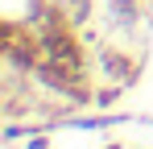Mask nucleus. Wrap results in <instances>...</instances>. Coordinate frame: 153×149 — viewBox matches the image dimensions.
Here are the masks:
<instances>
[{"label": "nucleus", "instance_id": "obj_7", "mask_svg": "<svg viewBox=\"0 0 153 149\" xmlns=\"http://www.w3.org/2000/svg\"><path fill=\"white\" fill-rule=\"evenodd\" d=\"M25 149H50V128H42V133H33L25 141Z\"/></svg>", "mask_w": 153, "mask_h": 149}, {"label": "nucleus", "instance_id": "obj_4", "mask_svg": "<svg viewBox=\"0 0 153 149\" xmlns=\"http://www.w3.org/2000/svg\"><path fill=\"white\" fill-rule=\"evenodd\" d=\"M108 21L116 33H137L141 25H153V8H145V0H108Z\"/></svg>", "mask_w": 153, "mask_h": 149}, {"label": "nucleus", "instance_id": "obj_5", "mask_svg": "<svg viewBox=\"0 0 153 149\" xmlns=\"http://www.w3.org/2000/svg\"><path fill=\"white\" fill-rule=\"evenodd\" d=\"M58 8L71 17L75 29H87V25L95 21V0H58Z\"/></svg>", "mask_w": 153, "mask_h": 149}, {"label": "nucleus", "instance_id": "obj_3", "mask_svg": "<svg viewBox=\"0 0 153 149\" xmlns=\"http://www.w3.org/2000/svg\"><path fill=\"white\" fill-rule=\"evenodd\" d=\"M141 54H132V50L116 46V42H100L95 46V74H100L103 83H120V87H132L137 79H141Z\"/></svg>", "mask_w": 153, "mask_h": 149}, {"label": "nucleus", "instance_id": "obj_2", "mask_svg": "<svg viewBox=\"0 0 153 149\" xmlns=\"http://www.w3.org/2000/svg\"><path fill=\"white\" fill-rule=\"evenodd\" d=\"M0 54L13 74H33V66L46 58V46H42V33L25 17H8L0 21Z\"/></svg>", "mask_w": 153, "mask_h": 149}, {"label": "nucleus", "instance_id": "obj_6", "mask_svg": "<svg viewBox=\"0 0 153 149\" xmlns=\"http://www.w3.org/2000/svg\"><path fill=\"white\" fill-rule=\"evenodd\" d=\"M128 87H120V83H103V87H95V99H91V108H103V112H112L116 104H120V95H124Z\"/></svg>", "mask_w": 153, "mask_h": 149}, {"label": "nucleus", "instance_id": "obj_1", "mask_svg": "<svg viewBox=\"0 0 153 149\" xmlns=\"http://www.w3.org/2000/svg\"><path fill=\"white\" fill-rule=\"evenodd\" d=\"M33 87H42L46 95L62 99V104H71L75 112L83 108H91V99H95V83H91V71H75V66H62V62H50V58H42L37 66H33Z\"/></svg>", "mask_w": 153, "mask_h": 149}, {"label": "nucleus", "instance_id": "obj_8", "mask_svg": "<svg viewBox=\"0 0 153 149\" xmlns=\"http://www.w3.org/2000/svg\"><path fill=\"white\" fill-rule=\"evenodd\" d=\"M103 149H128V145H120V141H108V145H103Z\"/></svg>", "mask_w": 153, "mask_h": 149}]
</instances>
